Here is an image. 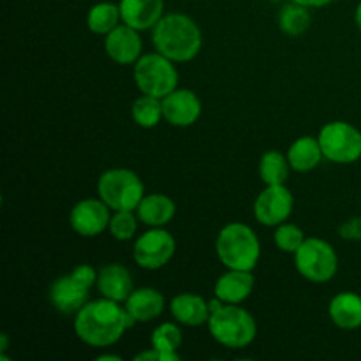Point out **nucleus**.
Wrapping results in <instances>:
<instances>
[{"label": "nucleus", "instance_id": "nucleus-15", "mask_svg": "<svg viewBox=\"0 0 361 361\" xmlns=\"http://www.w3.org/2000/svg\"><path fill=\"white\" fill-rule=\"evenodd\" d=\"M122 23L136 30H152L164 16V0H120Z\"/></svg>", "mask_w": 361, "mask_h": 361}, {"label": "nucleus", "instance_id": "nucleus-10", "mask_svg": "<svg viewBox=\"0 0 361 361\" xmlns=\"http://www.w3.org/2000/svg\"><path fill=\"white\" fill-rule=\"evenodd\" d=\"M295 208V197L286 185H267L254 201V217L259 224L277 228L288 221Z\"/></svg>", "mask_w": 361, "mask_h": 361}, {"label": "nucleus", "instance_id": "nucleus-28", "mask_svg": "<svg viewBox=\"0 0 361 361\" xmlns=\"http://www.w3.org/2000/svg\"><path fill=\"white\" fill-rule=\"evenodd\" d=\"M137 221L140 219L134 214V210H116L113 212L111 219H109L108 231L118 242H127V240H133L134 235H136Z\"/></svg>", "mask_w": 361, "mask_h": 361}, {"label": "nucleus", "instance_id": "nucleus-6", "mask_svg": "<svg viewBox=\"0 0 361 361\" xmlns=\"http://www.w3.org/2000/svg\"><path fill=\"white\" fill-rule=\"evenodd\" d=\"M97 194L113 212H136L137 204L145 197V185L140 176L130 169L113 168L99 176Z\"/></svg>", "mask_w": 361, "mask_h": 361}, {"label": "nucleus", "instance_id": "nucleus-35", "mask_svg": "<svg viewBox=\"0 0 361 361\" xmlns=\"http://www.w3.org/2000/svg\"><path fill=\"white\" fill-rule=\"evenodd\" d=\"M102 360H113V361H120V356H115V355H101L97 358V361H102Z\"/></svg>", "mask_w": 361, "mask_h": 361}, {"label": "nucleus", "instance_id": "nucleus-32", "mask_svg": "<svg viewBox=\"0 0 361 361\" xmlns=\"http://www.w3.org/2000/svg\"><path fill=\"white\" fill-rule=\"evenodd\" d=\"M293 2H296V4H302V6H305V7H324V6H328V4H331L334 2V0H293Z\"/></svg>", "mask_w": 361, "mask_h": 361}, {"label": "nucleus", "instance_id": "nucleus-20", "mask_svg": "<svg viewBox=\"0 0 361 361\" xmlns=\"http://www.w3.org/2000/svg\"><path fill=\"white\" fill-rule=\"evenodd\" d=\"M176 214V204L166 194H145L141 203L137 204L136 215L143 224L150 228H164L173 221Z\"/></svg>", "mask_w": 361, "mask_h": 361}, {"label": "nucleus", "instance_id": "nucleus-14", "mask_svg": "<svg viewBox=\"0 0 361 361\" xmlns=\"http://www.w3.org/2000/svg\"><path fill=\"white\" fill-rule=\"evenodd\" d=\"M88 293H90V289L80 284L69 274L53 282L51 288H49V302L59 312L66 314V316H71V314L76 316L83 309L85 303L88 302Z\"/></svg>", "mask_w": 361, "mask_h": 361}, {"label": "nucleus", "instance_id": "nucleus-8", "mask_svg": "<svg viewBox=\"0 0 361 361\" xmlns=\"http://www.w3.org/2000/svg\"><path fill=\"white\" fill-rule=\"evenodd\" d=\"M326 161L335 164H353L361 159V133L353 123L330 122L317 136Z\"/></svg>", "mask_w": 361, "mask_h": 361}, {"label": "nucleus", "instance_id": "nucleus-5", "mask_svg": "<svg viewBox=\"0 0 361 361\" xmlns=\"http://www.w3.org/2000/svg\"><path fill=\"white\" fill-rule=\"evenodd\" d=\"M134 83L141 94L154 95V97H166L175 88H178V71L175 62L159 53H145L134 63Z\"/></svg>", "mask_w": 361, "mask_h": 361}, {"label": "nucleus", "instance_id": "nucleus-19", "mask_svg": "<svg viewBox=\"0 0 361 361\" xmlns=\"http://www.w3.org/2000/svg\"><path fill=\"white\" fill-rule=\"evenodd\" d=\"M173 317L176 323L183 326H201L210 319V305L204 298L194 295V293H182L176 295L169 303Z\"/></svg>", "mask_w": 361, "mask_h": 361}, {"label": "nucleus", "instance_id": "nucleus-23", "mask_svg": "<svg viewBox=\"0 0 361 361\" xmlns=\"http://www.w3.org/2000/svg\"><path fill=\"white\" fill-rule=\"evenodd\" d=\"M150 344L152 348L162 353L164 361H178V349L183 344V334L178 324L162 323L152 334Z\"/></svg>", "mask_w": 361, "mask_h": 361}, {"label": "nucleus", "instance_id": "nucleus-9", "mask_svg": "<svg viewBox=\"0 0 361 361\" xmlns=\"http://www.w3.org/2000/svg\"><path fill=\"white\" fill-rule=\"evenodd\" d=\"M176 242L164 228H152L134 243L133 257L137 267L145 270H159L173 259Z\"/></svg>", "mask_w": 361, "mask_h": 361}, {"label": "nucleus", "instance_id": "nucleus-16", "mask_svg": "<svg viewBox=\"0 0 361 361\" xmlns=\"http://www.w3.org/2000/svg\"><path fill=\"white\" fill-rule=\"evenodd\" d=\"M97 289L104 298L113 300V302L126 303L130 293L134 291L133 277L127 267L120 263H108L99 270Z\"/></svg>", "mask_w": 361, "mask_h": 361}, {"label": "nucleus", "instance_id": "nucleus-29", "mask_svg": "<svg viewBox=\"0 0 361 361\" xmlns=\"http://www.w3.org/2000/svg\"><path fill=\"white\" fill-rule=\"evenodd\" d=\"M274 240L279 250H282L286 254H295L307 238L302 228H298L296 224H289V222H282L275 229Z\"/></svg>", "mask_w": 361, "mask_h": 361}, {"label": "nucleus", "instance_id": "nucleus-22", "mask_svg": "<svg viewBox=\"0 0 361 361\" xmlns=\"http://www.w3.org/2000/svg\"><path fill=\"white\" fill-rule=\"evenodd\" d=\"M323 150L317 137L302 136L293 141L288 150V161L291 169L298 173H309L316 169L323 161Z\"/></svg>", "mask_w": 361, "mask_h": 361}, {"label": "nucleus", "instance_id": "nucleus-34", "mask_svg": "<svg viewBox=\"0 0 361 361\" xmlns=\"http://www.w3.org/2000/svg\"><path fill=\"white\" fill-rule=\"evenodd\" d=\"M355 21L356 25H358V28L361 30V2L358 4V7H356V13H355Z\"/></svg>", "mask_w": 361, "mask_h": 361}, {"label": "nucleus", "instance_id": "nucleus-30", "mask_svg": "<svg viewBox=\"0 0 361 361\" xmlns=\"http://www.w3.org/2000/svg\"><path fill=\"white\" fill-rule=\"evenodd\" d=\"M71 275H73V277L76 279L80 284H83L85 288H88V289H92L94 286H97L99 271L95 270L94 267H90V264H85V263L78 264V267L71 271Z\"/></svg>", "mask_w": 361, "mask_h": 361}, {"label": "nucleus", "instance_id": "nucleus-2", "mask_svg": "<svg viewBox=\"0 0 361 361\" xmlns=\"http://www.w3.org/2000/svg\"><path fill=\"white\" fill-rule=\"evenodd\" d=\"M155 49L175 63L190 62L203 46V34L196 21L182 13H169L152 28Z\"/></svg>", "mask_w": 361, "mask_h": 361}, {"label": "nucleus", "instance_id": "nucleus-21", "mask_svg": "<svg viewBox=\"0 0 361 361\" xmlns=\"http://www.w3.org/2000/svg\"><path fill=\"white\" fill-rule=\"evenodd\" d=\"M331 323L341 330L361 328V296L353 291H342L331 298L328 307Z\"/></svg>", "mask_w": 361, "mask_h": 361}, {"label": "nucleus", "instance_id": "nucleus-7", "mask_svg": "<svg viewBox=\"0 0 361 361\" xmlns=\"http://www.w3.org/2000/svg\"><path fill=\"white\" fill-rule=\"evenodd\" d=\"M295 267L305 281L324 284L337 275L338 256L331 243L312 236L307 238L295 252Z\"/></svg>", "mask_w": 361, "mask_h": 361}, {"label": "nucleus", "instance_id": "nucleus-18", "mask_svg": "<svg viewBox=\"0 0 361 361\" xmlns=\"http://www.w3.org/2000/svg\"><path fill=\"white\" fill-rule=\"evenodd\" d=\"M215 296L224 303H242L252 295L254 275L249 270H231L228 268L226 274L215 282Z\"/></svg>", "mask_w": 361, "mask_h": 361}, {"label": "nucleus", "instance_id": "nucleus-25", "mask_svg": "<svg viewBox=\"0 0 361 361\" xmlns=\"http://www.w3.org/2000/svg\"><path fill=\"white\" fill-rule=\"evenodd\" d=\"M288 155L277 150L264 152L259 161V176L264 185H284L289 176Z\"/></svg>", "mask_w": 361, "mask_h": 361}, {"label": "nucleus", "instance_id": "nucleus-24", "mask_svg": "<svg viewBox=\"0 0 361 361\" xmlns=\"http://www.w3.org/2000/svg\"><path fill=\"white\" fill-rule=\"evenodd\" d=\"M122 21L120 6L111 2H99L87 14V27L95 35H108Z\"/></svg>", "mask_w": 361, "mask_h": 361}, {"label": "nucleus", "instance_id": "nucleus-33", "mask_svg": "<svg viewBox=\"0 0 361 361\" xmlns=\"http://www.w3.org/2000/svg\"><path fill=\"white\" fill-rule=\"evenodd\" d=\"M7 334H2V337H0V355H4L7 349Z\"/></svg>", "mask_w": 361, "mask_h": 361}, {"label": "nucleus", "instance_id": "nucleus-17", "mask_svg": "<svg viewBox=\"0 0 361 361\" xmlns=\"http://www.w3.org/2000/svg\"><path fill=\"white\" fill-rule=\"evenodd\" d=\"M123 307L134 323H150L164 312L166 300L161 291L154 288H140L130 293Z\"/></svg>", "mask_w": 361, "mask_h": 361}, {"label": "nucleus", "instance_id": "nucleus-4", "mask_svg": "<svg viewBox=\"0 0 361 361\" xmlns=\"http://www.w3.org/2000/svg\"><path fill=\"white\" fill-rule=\"evenodd\" d=\"M207 324L214 341L229 349L247 348L257 335L256 319L238 303H224L210 314Z\"/></svg>", "mask_w": 361, "mask_h": 361}, {"label": "nucleus", "instance_id": "nucleus-3", "mask_svg": "<svg viewBox=\"0 0 361 361\" xmlns=\"http://www.w3.org/2000/svg\"><path fill=\"white\" fill-rule=\"evenodd\" d=\"M215 250L221 263L231 270L252 271L261 257L259 238L250 226L242 222H229L219 231Z\"/></svg>", "mask_w": 361, "mask_h": 361}, {"label": "nucleus", "instance_id": "nucleus-27", "mask_svg": "<svg viewBox=\"0 0 361 361\" xmlns=\"http://www.w3.org/2000/svg\"><path fill=\"white\" fill-rule=\"evenodd\" d=\"M162 118H164L162 99L141 94L133 102V120L136 122V126L143 127V129H154V127L159 126Z\"/></svg>", "mask_w": 361, "mask_h": 361}, {"label": "nucleus", "instance_id": "nucleus-1", "mask_svg": "<svg viewBox=\"0 0 361 361\" xmlns=\"http://www.w3.org/2000/svg\"><path fill=\"white\" fill-rule=\"evenodd\" d=\"M133 324L134 321L126 307L104 296L85 303L74 317L78 338L92 348H109L116 344Z\"/></svg>", "mask_w": 361, "mask_h": 361}, {"label": "nucleus", "instance_id": "nucleus-26", "mask_svg": "<svg viewBox=\"0 0 361 361\" xmlns=\"http://www.w3.org/2000/svg\"><path fill=\"white\" fill-rule=\"evenodd\" d=\"M310 21L312 18H310L309 7L293 2V0L279 13V28L291 37L305 34L310 27Z\"/></svg>", "mask_w": 361, "mask_h": 361}, {"label": "nucleus", "instance_id": "nucleus-12", "mask_svg": "<svg viewBox=\"0 0 361 361\" xmlns=\"http://www.w3.org/2000/svg\"><path fill=\"white\" fill-rule=\"evenodd\" d=\"M106 55L120 66H134L143 55V39L140 30L129 27L127 23H120L113 28L108 35H104Z\"/></svg>", "mask_w": 361, "mask_h": 361}, {"label": "nucleus", "instance_id": "nucleus-31", "mask_svg": "<svg viewBox=\"0 0 361 361\" xmlns=\"http://www.w3.org/2000/svg\"><path fill=\"white\" fill-rule=\"evenodd\" d=\"M338 235L341 238L349 240V242H360L361 240V215L358 217H351L345 222H342L338 228Z\"/></svg>", "mask_w": 361, "mask_h": 361}, {"label": "nucleus", "instance_id": "nucleus-11", "mask_svg": "<svg viewBox=\"0 0 361 361\" xmlns=\"http://www.w3.org/2000/svg\"><path fill=\"white\" fill-rule=\"evenodd\" d=\"M111 219V208L101 197H88L78 201L69 214V224L74 231L85 238H94L104 233Z\"/></svg>", "mask_w": 361, "mask_h": 361}, {"label": "nucleus", "instance_id": "nucleus-13", "mask_svg": "<svg viewBox=\"0 0 361 361\" xmlns=\"http://www.w3.org/2000/svg\"><path fill=\"white\" fill-rule=\"evenodd\" d=\"M200 97L190 88H175L171 94L162 97L164 120L175 127H190L201 116Z\"/></svg>", "mask_w": 361, "mask_h": 361}]
</instances>
